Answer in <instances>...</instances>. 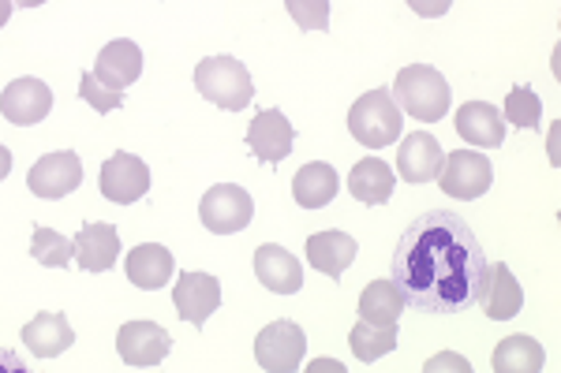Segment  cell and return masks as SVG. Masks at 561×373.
I'll list each match as a JSON object with an SVG mask.
<instances>
[{
    "label": "cell",
    "instance_id": "obj_1",
    "mask_svg": "<svg viewBox=\"0 0 561 373\" xmlns=\"http://www.w3.org/2000/svg\"><path fill=\"white\" fill-rule=\"evenodd\" d=\"M491 277V261L476 232L449 209H431L404 229L393 250L389 280L404 306L431 317H454L479 303Z\"/></svg>",
    "mask_w": 561,
    "mask_h": 373
},
{
    "label": "cell",
    "instance_id": "obj_2",
    "mask_svg": "<svg viewBox=\"0 0 561 373\" xmlns=\"http://www.w3.org/2000/svg\"><path fill=\"white\" fill-rule=\"evenodd\" d=\"M393 102L401 113H409L412 120L420 124H438L442 116L449 113V102H454V94H449V83L442 79L438 68H431V63H412V68H401V75L393 79Z\"/></svg>",
    "mask_w": 561,
    "mask_h": 373
},
{
    "label": "cell",
    "instance_id": "obj_3",
    "mask_svg": "<svg viewBox=\"0 0 561 373\" xmlns=\"http://www.w3.org/2000/svg\"><path fill=\"white\" fill-rule=\"evenodd\" d=\"M195 90L210 105H221L229 113L251 105L255 97V83H251V71L243 68L237 57H206L195 68Z\"/></svg>",
    "mask_w": 561,
    "mask_h": 373
},
{
    "label": "cell",
    "instance_id": "obj_4",
    "mask_svg": "<svg viewBox=\"0 0 561 373\" xmlns=\"http://www.w3.org/2000/svg\"><path fill=\"white\" fill-rule=\"evenodd\" d=\"M401 108H397L389 90H370V94L356 97V105L348 108V131L352 139L367 150H382L401 139Z\"/></svg>",
    "mask_w": 561,
    "mask_h": 373
},
{
    "label": "cell",
    "instance_id": "obj_5",
    "mask_svg": "<svg viewBox=\"0 0 561 373\" xmlns=\"http://www.w3.org/2000/svg\"><path fill=\"white\" fill-rule=\"evenodd\" d=\"M198 221L214 235H237L255 221V202H251L248 190L237 184H217L206 190L203 202H198Z\"/></svg>",
    "mask_w": 561,
    "mask_h": 373
},
{
    "label": "cell",
    "instance_id": "obj_6",
    "mask_svg": "<svg viewBox=\"0 0 561 373\" xmlns=\"http://www.w3.org/2000/svg\"><path fill=\"white\" fill-rule=\"evenodd\" d=\"M494 184V165L486 153L479 150H457L446 153V165H442L438 187L446 190L449 198H460V202H476L483 198Z\"/></svg>",
    "mask_w": 561,
    "mask_h": 373
},
{
    "label": "cell",
    "instance_id": "obj_7",
    "mask_svg": "<svg viewBox=\"0 0 561 373\" xmlns=\"http://www.w3.org/2000/svg\"><path fill=\"white\" fill-rule=\"evenodd\" d=\"M307 351L304 329L296 322H270L255 336V362L270 373H293L300 370Z\"/></svg>",
    "mask_w": 561,
    "mask_h": 373
},
{
    "label": "cell",
    "instance_id": "obj_8",
    "mask_svg": "<svg viewBox=\"0 0 561 373\" xmlns=\"http://www.w3.org/2000/svg\"><path fill=\"white\" fill-rule=\"evenodd\" d=\"M98 187H102V195L116 206L139 202V198H147V190H150L147 161L135 158V153H124V150L113 153V158L102 165V172H98Z\"/></svg>",
    "mask_w": 561,
    "mask_h": 373
},
{
    "label": "cell",
    "instance_id": "obj_9",
    "mask_svg": "<svg viewBox=\"0 0 561 373\" xmlns=\"http://www.w3.org/2000/svg\"><path fill=\"white\" fill-rule=\"evenodd\" d=\"M79 184H83V161H79L76 150H57V153H45L38 165L31 168L26 176V187L34 190L38 198H65L71 195Z\"/></svg>",
    "mask_w": 561,
    "mask_h": 373
},
{
    "label": "cell",
    "instance_id": "obj_10",
    "mask_svg": "<svg viewBox=\"0 0 561 373\" xmlns=\"http://www.w3.org/2000/svg\"><path fill=\"white\" fill-rule=\"evenodd\" d=\"M116 351L128 366H158L169 351H173V336L161 329L158 322H128L116 333Z\"/></svg>",
    "mask_w": 561,
    "mask_h": 373
},
{
    "label": "cell",
    "instance_id": "obj_11",
    "mask_svg": "<svg viewBox=\"0 0 561 373\" xmlns=\"http://www.w3.org/2000/svg\"><path fill=\"white\" fill-rule=\"evenodd\" d=\"M173 306L180 322L203 329L210 322V314L221 306V284H217V277H210V272H184L173 288Z\"/></svg>",
    "mask_w": 561,
    "mask_h": 373
},
{
    "label": "cell",
    "instance_id": "obj_12",
    "mask_svg": "<svg viewBox=\"0 0 561 373\" xmlns=\"http://www.w3.org/2000/svg\"><path fill=\"white\" fill-rule=\"evenodd\" d=\"M296 127L288 124V116L280 108H262V113L248 127V145L262 165H280L293 153Z\"/></svg>",
    "mask_w": 561,
    "mask_h": 373
},
{
    "label": "cell",
    "instance_id": "obj_13",
    "mask_svg": "<svg viewBox=\"0 0 561 373\" xmlns=\"http://www.w3.org/2000/svg\"><path fill=\"white\" fill-rule=\"evenodd\" d=\"M53 108V90L42 83V79H15V83L4 86L0 94V113H4L8 124L15 127H31L49 116Z\"/></svg>",
    "mask_w": 561,
    "mask_h": 373
},
{
    "label": "cell",
    "instance_id": "obj_14",
    "mask_svg": "<svg viewBox=\"0 0 561 373\" xmlns=\"http://www.w3.org/2000/svg\"><path fill=\"white\" fill-rule=\"evenodd\" d=\"M446 153H442L438 139L431 131H412L401 139V153H397V172L404 184H431L442 176Z\"/></svg>",
    "mask_w": 561,
    "mask_h": 373
},
{
    "label": "cell",
    "instance_id": "obj_15",
    "mask_svg": "<svg viewBox=\"0 0 561 373\" xmlns=\"http://www.w3.org/2000/svg\"><path fill=\"white\" fill-rule=\"evenodd\" d=\"M94 75L98 83L124 94V86H131L135 79L142 75V49L128 38H116L108 42L102 53H98V63H94Z\"/></svg>",
    "mask_w": 561,
    "mask_h": 373
},
{
    "label": "cell",
    "instance_id": "obj_16",
    "mask_svg": "<svg viewBox=\"0 0 561 373\" xmlns=\"http://www.w3.org/2000/svg\"><path fill=\"white\" fill-rule=\"evenodd\" d=\"M121 258V235L105 221H87L76 235V261L83 272H108Z\"/></svg>",
    "mask_w": 561,
    "mask_h": 373
},
{
    "label": "cell",
    "instance_id": "obj_17",
    "mask_svg": "<svg viewBox=\"0 0 561 373\" xmlns=\"http://www.w3.org/2000/svg\"><path fill=\"white\" fill-rule=\"evenodd\" d=\"M255 277L259 284L274 295H296L304 288V269L300 261L288 250H280L277 243H266V247L255 250Z\"/></svg>",
    "mask_w": 561,
    "mask_h": 373
},
{
    "label": "cell",
    "instance_id": "obj_18",
    "mask_svg": "<svg viewBox=\"0 0 561 373\" xmlns=\"http://www.w3.org/2000/svg\"><path fill=\"white\" fill-rule=\"evenodd\" d=\"M20 336H23L26 351L38 354V359H57V354H65L71 343H76V333H71L68 317L60 311H45L38 317H31Z\"/></svg>",
    "mask_w": 561,
    "mask_h": 373
},
{
    "label": "cell",
    "instance_id": "obj_19",
    "mask_svg": "<svg viewBox=\"0 0 561 373\" xmlns=\"http://www.w3.org/2000/svg\"><path fill=\"white\" fill-rule=\"evenodd\" d=\"M454 127L465 142L483 145V150H494V145L505 142V120L502 113L491 102H468L457 108Z\"/></svg>",
    "mask_w": 561,
    "mask_h": 373
},
{
    "label": "cell",
    "instance_id": "obj_20",
    "mask_svg": "<svg viewBox=\"0 0 561 373\" xmlns=\"http://www.w3.org/2000/svg\"><path fill=\"white\" fill-rule=\"evenodd\" d=\"M173 269H176L173 250L161 247V243H142V247H135L128 254V261H124L128 280L142 291H161L169 284V277H173Z\"/></svg>",
    "mask_w": 561,
    "mask_h": 373
},
{
    "label": "cell",
    "instance_id": "obj_21",
    "mask_svg": "<svg viewBox=\"0 0 561 373\" xmlns=\"http://www.w3.org/2000/svg\"><path fill=\"white\" fill-rule=\"evenodd\" d=\"M348 190H352V198L364 202V206H386L397 190V176L386 161L364 158V161H356L348 172Z\"/></svg>",
    "mask_w": 561,
    "mask_h": 373
},
{
    "label": "cell",
    "instance_id": "obj_22",
    "mask_svg": "<svg viewBox=\"0 0 561 373\" xmlns=\"http://www.w3.org/2000/svg\"><path fill=\"white\" fill-rule=\"evenodd\" d=\"M307 261L311 269L325 272V277H341L352 261H356V240L348 232H314L307 240Z\"/></svg>",
    "mask_w": 561,
    "mask_h": 373
},
{
    "label": "cell",
    "instance_id": "obj_23",
    "mask_svg": "<svg viewBox=\"0 0 561 373\" xmlns=\"http://www.w3.org/2000/svg\"><path fill=\"white\" fill-rule=\"evenodd\" d=\"M479 303H483V311L491 322H510V317L520 314L524 291H520L517 277H513L505 261L491 266V277H486V288H483V295H479Z\"/></svg>",
    "mask_w": 561,
    "mask_h": 373
},
{
    "label": "cell",
    "instance_id": "obj_24",
    "mask_svg": "<svg viewBox=\"0 0 561 373\" xmlns=\"http://www.w3.org/2000/svg\"><path fill=\"white\" fill-rule=\"evenodd\" d=\"M337 187H341V179H337V172H333V165H325V161H311V165H304L300 172H296L293 198L304 209H322L337 198Z\"/></svg>",
    "mask_w": 561,
    "mask_h": 373
},
{
    "label": "cell",
    "instance_id": "obj_25",
    "mask_svg": "<svg viewBox=\"0 0 561 373\" xmlns=\"http://www.w3.org/2000/svg\"><path fill=\"white\" fill-rule=\"evenodd\" d=\"M547 354H542V343L536 336H505L502 343L494 348V359H491V370L494 373H539Z\"/></svg>",
    "mask_w": 561,
    "mask_h": 373
},
{
    "label": "cell",
    "instance_id": "obj_26",
    "mask_svg": "<svg viewBox=\"0 0 561 373\" xmlns=\"http://www.w3.org/2000/svg\"><path fill=\"white\" fill-rule=\"evenodd\" d=\"M401 311H404V299L393 280H375V284H367L364 295H359V322L397 325L401 322Z\"/></svg>",
    "mask_w": 561,
    "mask_h": 373
},
{
    "label": "cell",
    "instance_id": "obj_27",
    "mask_svg": "<svg viewBox=\"0 0 561 373\" xmlns=\"http://www.w3.org/2000/svg\"><path fill=\"white\" fill-rule=\"evenodd\" d=\"M348 343H352V354H356L359 362H378L382 354H389L397 348V325L359 322L356 329L348 333Z\"/></svg>",
    "mask_w": 561,
    "mask_h": 373
},
{
    "label": "cell",
    "instance_id": "obj_28",
    "mask_svg": "<svg viewBox=\"0 0 561 373\" xmlns=\"http://www.w3.org/2000/svg\"><path fill=\"white\" fill-rule=\"evenodd\" d=\"M71 254H76V243L68 240V235L53 232V229H34V240H31V258L42 261L45 269H65L71 261Z\"/></svg>",
    "mask_w": 561,
    "mask_h": 373
},
{
    "label": "cell",
    "instance_id": "obj_29",
    "mask_svg": "<svg viewBox=\"0 0 561 373\" xmlns=\"http://www.w3.org/2000/svg\"><path fill=\"white\" fill-rule=\"evenodd\" d=\"M505 120L513 127H524V131H536L542 120V102L536 97L531 86H513L510 97H505Z\"/></svg>",
    "mask_w": 561,
    "mask_h": 373
},
{
    "label": "cell",
    "instance_id": "obj_30",
    "mask_svg": "<svg viewBox=\"0 0 561 373\" xmlns=\"http://www.w3.org/2000/svg\"><path fill=\"white\" fill-rule=\"evenodd\" d=\"M79 97H83L90 108H98V113H113V108L124 105V94H116V90L98 83L94 71H87V75L79 79Z\"/></svg>",
    "mask_w": 561,
    "mask_h": 373
},
{
    "label": "cell",
    "instance_id": "obj_31",
    "mask_svg": "<svg viewBox=\"0 0 561 373\" xmlns=\"http://www.w3.org/2000/svg\"><path fill=\"white\" fill-rule=\"evenodd\" d=\"M285 8L304 31H325L330 26V4L325 0H314V4H307V0H285Z\"/></svg>",
    "mask_w": 561,
    "mask_h": 373
},
{
    "label": "cell",
    "instance_id": "obj_32",
    "mask_svg": "<svg viewBox=\"0 0 561 373\" xmlns=\"http://www.w3.org/2000/svg\"><path fill=\"white\" fill-rule=\"evenodd\" d=\"M442 370L468 373V370H472V362H468L465 354H457V351H442V354H431L427 366H423V373H442Z\"/></svg>",
    "mask_w": 561,
    "mask_h": 373
},
{
    "label": "cell",
    "instance_id": "obj_33",
    "mask_svg": "<svg viewBox=\"0 0 561 373\" xmlns=\"http://www.w3.org/2000/svg\"><path fill=\"white\" fill-rule=\"evenodd\" d=\"M307 370H314V373H319V370H333V373H345V366H341V362H333V359H319V362H311V366H307Z\"/></svg>",
    "mask_w": 561,
    "mask_h": 373
},
{
    "label": "cell",
    "instance_id": "obj_34",
    "mask_svg": "<svg viewBox=\"0 0 561 373\" xmlns=\"http://www.w3.org/2000/svg\"><path fill=\"white\" fill-rule=\"evenodd\" d=\"M412 8H415V12H420V15H442L449 4H412Z\"/></svg>",
    "mask_w": 561,
    "mask_h": 373
}]
</instances>
